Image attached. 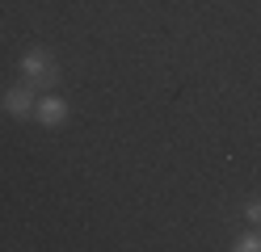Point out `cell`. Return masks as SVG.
Segmentation results:
<instances>
[{"label":"cell","mask_w":261,"mask_h":252,"mask_svg":"<svg viewBox=\"0 0 261 252\" xmlns=\"http://www.w3.org/2000/svg\"><path fill=\"white\" fill-rule=\"evenodd\" d=\"M21 76H25V84H34V89H55L59 63H55L51 50L34 46V50H25V55H21Z\"/></svg>","instance_id":"6da1fadb"},{"label":"cell","mask_w":261,"mask_h":252,"mask_svg":"<svg viewBox=\"0 0 261 252\" xmlns=\"http://www.w3.org/2000/svg\"><path fill=\"white\" fill-rule=\"evenodd\" d=\"M0 105H5L9 118H17V122H25V118H34V105H38V97H34V84H13V89H5V97H0Z\"/></svg>","instance_id":"7a4b0ae2"},{"label":"cell","mask_w":261,"mask_h":252,"mask_svg":"<svg viewBox=\"0 0 261 252\" xmlns=\"http://www.w3.org/2000/svg\"><path fill=\"white\" fill-rule=\"evenodd\" d=\"M34 118H38V122L42 126H63V122H68V101H63V97H42L38 101V105H34Z\"/></svg>","instance_id":"3957f363"},{"label":"cell","mask_w":261,"mask_h":252,"mask_svg":"<svg viewBox=\"0 0 261 252\" xmlns=\"http://www.w3.org/2000/svg\"><path fill=\"white\" fill-rule=\"evenodd\" d=\"M232 248H236V252H261V227L236 235V244H232Z\"/></svg>","instance_id":"277c9868"},{"label":"cell","mask_w":261,"mask_h":252,"mask_svg":"<svg viewBox=\"0 0 261 252\" xmlns=\"http://www.w3.org/2000/svg\"><path fill=\"white\" fill-rule=\"evenodd\" d=\"M244 218H249L253 227H261V198H249V202H244Z\"/></svg>","instance_id":"5b68a950"}]
</instances>
